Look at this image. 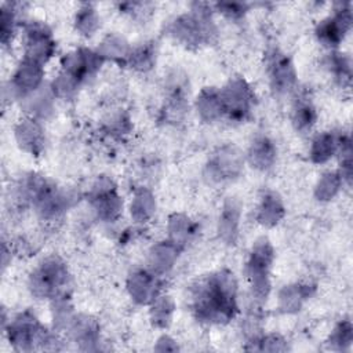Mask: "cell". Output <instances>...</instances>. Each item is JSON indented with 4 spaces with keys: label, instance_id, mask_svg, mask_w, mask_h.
Segmentation results:
<instances>
[{
    "label": "cell",
    "instance_id": "1",
    "mask_svg": "<svg viewBox=\"0 0 353 353\" xmlns=\"http://www.w3.org/2000/svg\"><path fill=\"white\" fill-rule=\"evenodd\" d=\"M237 284L233 273L216 272L199 281L192 290L193 312L200 321L208 324H225L233 319Z\"/></svg>",
    "mask_w": 353,
    "mask_h": 353
},
{
    "label": "cell",
    "instance_id": "2",
    "mask_svg": "<svg viewBox=\"0 0 353 353\" xmlns=\"http://www.w3.org/2000/svg\"><path fill=\"white\" fill-rule=\"evenodd\" d=\"M193 12L178 17L170 25V34L188 47H197L210 43L215 34L208 6L204 3L193 4Z\"/></svg>",
    "mask_w": 353,
    "mask_h": 353
},
{
    "label": "cell",
    "instance_id": "3",
    "mask_svg": "<svg viewBox=\"0 0 353 353\" xmlns=\"http://www.w3.org/2000/svg\"><path fill=\"white\" fill-rule=\"evenodd\" d=\"M7 335L10 343L17 350H33L36 347L50 349L48 345L54 341L30 312L18 314L8 324Z\"/></svg>",
    "mask_w": 353,
    "mask_h": 353
},
{
    "label": "cell",
    "instance_id": "4",
    "mask_svg": "<svg viewBox=\"0 0 353 353\" xmlns=\"http://www.w3.org/2000/svg\"><path fill=\"white\" fill-rule=\"evenodd\" d=\"M66 281V265L58 256H48L30 274L29 288L37 298H55L63 290Z\"/></svg>",
    "mask_w": 353,
    "mask_h": 353
},
{
    "label": "cell",
    "instance_id": "5",
    "mask_svg": "<svg viewBox=\"0 0 353 353\" xmlns=\"http://www.w3.org/2000/svg\"><path fill=\"white\" fill-rule=\"evenodd\" d=\"M272 261H273V248L270 243L265 237L255 241L247 262V274L251 283L252 295L258 302H265L269 295V291H270L269 272H270Z\"/></svg>",
    "mask_w": 353,
    "mask_h": 353
},
{
    "label": "cell",
    "instance_id": "6",
    "mask_svg": "<svg viewBox=\"0 0 353 353\" xmlns=\"http://www.w3.org/2000/svg\"><path fill=\"white\" fill-rule=\"evenodd\" d=\"M223 102V116L233 123H244L251 113L255 95L251 87L240 77L232 79L221 90Z\"/></svg>",
    "mask_w": 353,
    "mask_h": 353
},
{
    "label": "cell",
    "instance_id": "7",
    "mask_svg": "<svg viewBox=\"0 0 353 353\" xmlns=\"http://www.w3.org/2000/svg\"><path fill=\"white\" fill-rule=\"evenodd\" d=\"M55 43L50 29L41 22H30L25 26V58L44 65L54 54Z\"/></svg>",
    "mask_w": 353,
    "mask_h": 353
},
{
    "label": "cell",
    "instance_id": "8",
    "mask_svg": "<svg viewBox=\"0 0 353 353\" xmlns=\"http://www.w3.org/2000/svg\"><path fill=\"white\" fill-rule=\"evenodd\" d=\"M243 167L241 153L234 146L219 149L205 165V176L211 182H222L237 176Z\"/></svg>",
    "mask_w": 353,
    "mask_h": 353
},
{
    "label": "cell",
    "instance_id": "9",
    "mask_svg": "<svg viewBox=\"0 0 353 353\" xmlns=\"http://www.w3.org/2000/svg\"><path fill=\"white\" fill-rule=\"evenodd\" d=\"M91 203L98 216L106 222L114 221L123 208V201L116 193V188L108 178H101L92 188Z\"/></svg>",
    "mask_w": 353,
    "mask_h": 353
},
{
    "label": "cell",
    "instance_id": "10",
    "mask_svg": "<svg viewBox=\"0 0 353 353\" xmlns=\"http://www.w3.org/2000/svg\"><path fill=\"white\" fill-rule=\"evenodd\" d=\"M352 26V14L349 6H341L334 17H330L319 23L316 36L325 47H336L343 40L345 34Z\"/></svg>",
    "mask_w": 353,
    "mask_h": 353
},
{
    "label": "cell",
    "instance_id": "11",
    "mask_svg": "<svg viewBox=\"0 0 353 353\" xmlns=\"http://www.w3.org/2000/svg\"><path fill=\"white\" fill-rule=\"evenodd\" d=\"M268 73L272 88L277 94L288 92L296 83V73L291 59L279 50H272L268 54Z\"/></svg>",
    "mask_w": 353,
    "mask_h": 353
},
{
    "label": "cell",
    "instance_id": "12",
    "mask_svg": "<svg viewBox=\"0 0 353 353\" xmlns=\"http://www.w3.org/2000/svg\"><path fill=\"white\" fill-rule=\"evenodd\" d=\"M44 76L43 65L32 61L29 58H23L18 65L11 81L10 88L12 95L15 97H28L39 90L41 80Z\"/></svg>",
    "mask_w": 353,
    "mask_h": 353
},
{
    "label": "cell",
    "instance_id": "13",
    "mask_svg": "<svg viewBox=\"0 0 353 353\" xmlns=\"http://www.w3.org/2000/svg\"><path fill=\"white\" fill-rule=\"evenodd\" d=\"M127 288L131 298L141 303H150L157 296V281L153 272L135 270L131 273L127 281Z\"/></svg>",
    "mask_w": 353,
    "mask_h": 353
},
{
    "label": "cell",
    "instance_id": "14",
    "mask_svg": "<svg viewBox=\"0 0 353 353\" xmlns=\"http://www.w3.org/2000/svg\"><path fill=\"white\" fill-rule=\"evenodd\" d=\"M15 138L18 145L32 154L40 153L44 145L43 128L34 119L21 120L15 127Z\"/></svg>",
    "mask_w": 353,
    "mask_h": 353
},
{
    "label": "cell",
    "instance_id": "15",
    "mask_svg": "<svg viewBox=\"0 0 353 353\" xmlns=\"http://www.w3.org/2000/svg\"><path fill=\"white\" fill-rule=\"evenodd\" d=\"M197 114L203 121L211 123L223 116V102L221 90L214 87L204 88L196 99Z\"/></svg>",
    "mask_w": 353,
    "mask_h": 353
},
{
    "label": "cell",
    "instance_id": "16",
    "mask_svg": "<svg viewBox=\"0 0 353 353\" xmlns=\"http://www.w3.org/2000/svg\"><path fill=\"white\" fill-rule=\"evenodd\" d=\"M239 223H240V205L236 200L229 199L222 208L219 216L218 232L222 240L228 244H233L239 234Z\"/></svg>",
    "mask_w": 353,
    "mask_h": 353
},
{
    "label": "cell",
    "instance_id": "17",
    "mask_svg": "<svg viewBox=\"0 0 353 353\" xmlns=\"http://www.w3.org/2000/svg\"><path fill=\"white\" fill-rule=\"evenodd\" d=\"M276 160V146L268 137H258L248 149L250 164L261 171L269 170Z\"/></svg>",
    "mask_w": 353,
    "mask_h": 353
},
{
    "label": "cell",
    "instance_id": "18",
    "mask_svg": "<svg viewBox=\"0 0 353 353\" xmlns=\"http://www.w3.org/2000/svg\"><path fill=\"white\" fill-rule=\"evenodd\" d=\"M179 247L172 241H163L156 244L149 255L150 269L154 274L167 273L175 263Z\"/></svg>",
    "mask_w": 353,
    "mask_h": 353
},
{
    "label": "cell",
    "instance_id": "19",
    "mask_svg": "<svg viewBox=\"0 0 353 353\" xmlns=\"http://www.w3.org/2000/svg\"><path fill=\"white\" fill-rule=\"evenodd\" d=\"M284 216V205L280 200V197L269 192L266 193L259 204L258 208V222L263 226H274L280 222V219Z\"/></svg>",
    "mask_w": 353,
    "mask_h": 353
},
{
    "label": "cell",
    "instance_id": "20",
    "mask_svg": "<svg viewBox=\"0 0 353 353\" xmlns=\"http://www.w3.org/2000/svg\"><path fill=\"white\" fill-rule=\"evenodd\" d=\"M97 52L102 57V59H112L116 62H128L131 48L123 37L116 34H109L108 37L103 39Z\"/></svg>",
    "mask_w": 353,
    "mask_h": 353
},
{
    "label": "cell",
    "instance_id": "21",
    "mask_svg": "<svg viewBox=\"0 0 353 353\" xmlns=\"http://www.w3.org/2000/svg\"><path fill=\"white\" fill-rule=\"evenodd\" d=\"M310 295V288L307 285L301 284H292L285 285L279 295L280 309L285 313H292L301 309L305 299H307Z\"/></svg>",
    "mask_w": 353,
    "mask_h": 353
},
{
    "label": "cell",
    "instance_id": "22",
    "mask_svg": "<svg viewBox=\"0 0 353 353\" xmlns=\"http://www.w3.org/2000/svg\"><path fill=\"white\" fill-rule=\"evenodd\" d=\"M338 142H339V138H336L334 134L323 132V134L317 135L313 139L312 148H310L312 161L317 163V164L328 161L336 153Z\"/></svg>",
    "mask_w": 353,
    "mask_h": 353
},
{
    "label": "cell",
    "instance_id": "23",
    "mask_svg": "<svg viewBox=\"0 0 353 353\" xmlns=\"http://www.w3.org/2000/svg\"><path fill=\"white\" fill-rule=\"evenodd\" d=\"M98 324L88 316H80L72 321V334L76 342L84 345L83 349H90L98 341Z\"/></svg>",
    "mask_w": 353,
    "mask_h": 353
},
{
    "label": "cell",
    "instance_id": "24",
    "mask_svg": "<svg viewBox=\"0 0 353 353\" xmlns=\"http://www.w3.org/2000/svg\"><path fill=\"white\" fill-rule=\"evenodd\" d=\"M154 208L156 201L149 190L141 189L135 192L131 201V216L135 222H146L153 215Z\"/></svg>",
    "mask_w": 353,
    "mask_h": 353
},
{
    "label": "cell",
    "instance_id": "25",
    "mask_svg": "<svg viewBox=\"0 0 353 353\" xmlns=\"http://www.w3.org/2000/svg\"><path fill=\"white\" fill-rule=\"evenodd\" d=\"M316 121V110L307 98H299L292 108V123L295 128L305 132L312 128Z\"/></svg>",
    "mask_w": 353,
    "mask_h": 353
},
{
    "label": "cell",
    "instance_id": "26",
    "mask_svg": "<svg viewBox=\"0 0 353 353\" xmlns=\"http://www.w3.org/2000/svg\"><path fill=\"white\" fill-rule=\"evenodd\" d=\"M193 225L188 216L182 214H174L168 222V233L170 241L176 244L178 247L188 243L190 234L193 233Z\"/></svg>",
    "mask_w": 353,
    "mask_h": 353
},
{
    "label": "cell",
    "instance_id": "27",
    "mask_svg": "<svg viewBox=\"0 0 353 353\" xmlns=\"http://www.w3.org/2000/svg\"><path fill=\"white\" fill-rule=\"evenodd\" d=\"M156 61V51L152 43H145L138 46L137 48L131 50L130 57H128V63L131 68L141 70V72H148L149 69L153 68Z\"/></svg>",
    "mask_w": 353,
    "mask_h": 353
},
{
    "label": "cell",
    "instance_id": "28",
    "mask_svg": "<svg viewBox=\"0 0 353 353\" xmlns=\"http://www.w3.org/2000/svg\"><path fill=\"white\" fill-rule=\"evenodd\" d=\"M150 319L157 327H167L171 323L174 305L170 296H156L152 302Z\"/></svg>",
    "mask_w": 353,
    "mask_h": 353
},
{
    "label": "cell",
    "instance_id": "29",
    "mask_svg": "<svg viewBox=\"0 0 353 353\" xmlns=\"http://www.w3.org/2000/svg\"><path fill=\"white\" fill-rule=\"evenodd\" d=\"M76 29L84 36H92L99 26V18L90 4H83L76 14Z\"/></svg>",
    "mask_w": 353,
    "mask_h": 353
},
{
    "label": "cell",
    "instance_id": "30",
    "mask_svg": "<svg viewBox=\"0 0 353 353\" xmlns=\"http://www.w3.org/2000/svg\"><path fill=\"white\" fill-rule=\"evenodd\" d=\"M342 182L343 181L338 172L324 174L316 186V197L323 201L331 200L338 193Z\"/></svg>",
    "mask_w": 353,
    "mask_h": 353
},
{
    "label": "cell",
    "instance_id": "31",
    "mask_svg": "<svg viewBox=\"0 0 353 353\" xmlns=\"http://www.w3.org/2000/svg\"><path fill=\"white\" fill-rule=\"evenodd\" d=\"M15 4H3L1 7V17H0V33H1V43L7 46L12 40V34L15 30L17 23V11L14 10Z\"/></svg>",
    "mask_w": 353,
    "mask_h": 353
},
{
    "label": "cell",
    "instance_id": "32",
    "mask_svg": "<svg viewBox=\"0 0 353 353\" xmlns=\"http://www.w3.org/2000/svg\"><path fill=\"white\" fill-rule=\"evenodd\" d=\"M352 324L350 321H342L336 325L330 336V346L336 350H345L352 343Z\"/></svg>",
    "mask_w": 353,
    "mask_h": 353
},
{
    "label": "cell",
    "instance_id": "33",
    "mask_svg": "<svg viewBox=\"0 0 353 353\" xmlns=\"http://www.w3.org/2000/svg\"><path fill=\"white\" fill-rule=\"evenodd\" d=\"M255 342L259 345L258 350H266V352H283L287 350V343L280 335H268L259 339H255Z\"/></svg>",
    "mask_w": 353,
    "mask_h": 353
},
{
    "label": "cell",
    "instance_id": "34",
    "mask_svg": "<svg viewBox=\"0 0 353 353\" xmlns=\"http://www.w3.org/2000/svg\"><path fill=\"white\" fill-rule=\"evenodd\" d=\"M216 7L222 14H225L228 18H232V19L241 18L247 10V6L240 3H218Z\"/></svg>",
    "mask_w": 353,
    "mask_h": 353
}]
</instances>
